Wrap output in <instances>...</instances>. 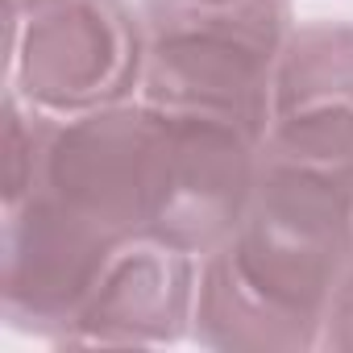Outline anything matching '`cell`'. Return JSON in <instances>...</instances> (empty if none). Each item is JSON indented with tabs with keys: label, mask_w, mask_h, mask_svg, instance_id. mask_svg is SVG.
<instances>
[{
	"label": "cell",
	"mask_w": 353,
	"mask_h": 353,
	"mask_svg": "<svg viewBox=\"0 0 353 353\" xmlns=\"http://www.w3.org/2000/svg\"><path fill=\"white\" fill-rule=\"evenodd\" d=\"M320 345L353 349V274H349V283L341 287V295H336V303H332V312H328V320H324Z\"/></svg>",
	"instance_id": "8992f818"
},
{
	"label": "cell",
	"mask_w": 353,
	"mask_h": 353,
	"mask_svg": "<svg viewBox=\"0 0 353 353\" xmlns=\"http://www.w3.org/2000/svg\"><path fill=\"white\" fill-rule=\"evenodd\" d=\"M324 104L353 108V26H307L283 46L274 75V117Z\"/></svg>",
	"instance_id": "5b68a950"
},
{
	"label": "cell",
	"mask_w": 353,
	"mask_h": 353,
	"mask_svg": "<svg viewBox=\"0 0 353 353\" xmlns=\"http://www.w3.org/2000/svg\"><path fill=\"white\" fill-rule=\"evenodd\" d=\"M196 312L192 254L133 237L108 262L96 295L88 299L71 345H150L174 341Z\"/></svg>",
	"instance_id": "277c9868"
},
{
	"label": "cell",
	"mask_w": 353,
	"mask_h": 353,
	"mask_svg": "<svg viewBox=\"0 0 353 353\" xmlns=\"http://www.w3.org/2000/svg\"><path fill=\"white\" fill-rule=\"evenodd\" d=\"M141 100L270 129L274 75L287 46V0L166 5L145 0Z\"/></svg>",
	"instance_id": "7a4b0ae2"
},
{
	"label": "cell",
	"mask_w": 353,
	"mask_h": 353,
	"mask_svg": "<svg viewBox=\"0 0 353 353\" xmlns=\"http://www.w3.org/2000/svg\"><path fill=\"white\" fill-rule=\"evenodd\" d=\"M9 21V92L30 108L79 117L141 88L150 38L125 0H54Z\"/></svg>",
	"instance_id": "3957f363"
},
{
	"label": "cell",
	"mask_w": 353,
	"mask_h": 353,
	"mask_svg": "<svg viewBox=\"0 0 353 353\" xmlns=\"http://www.w3.org/2000/svg\"><path fill=\"white\" fill-rule=\"evenodd\" d=\"M353 274V174L262 150L250 208L204 258L196 336L216 349L320 345Z\"/></svg>",
	"instance_id": "6da1fadb"
},
{
	"label": "cell",
	"mask_w": 353,
	"mask_h": 353,
	"mask_svg": "<svg viewBox=\"0 0 353 353\" xmlns=\"http://www.w3.org/2000/svg\"><path fill=\"white\" fill-rule=\"evenodd\" d=\"M166 5H225V0H166Z\"/></svg>",
	"instance_id": "ba28073f"
},
{
	"label": "cell",
	"mask_w": 353,
	"mask_h": 353,
	"mask_svg": "<svg viewBox=\"0 0 353 353\" xmlns=\"http://www.w3.org/2000/svg\"><path fill=\"white\" fill-rule=\"evenodd\" d=\"M46 5H54V0H9V17H30Z\"/></svg>",
	"instance_id": "52a82bcc"
}]
</instances>
